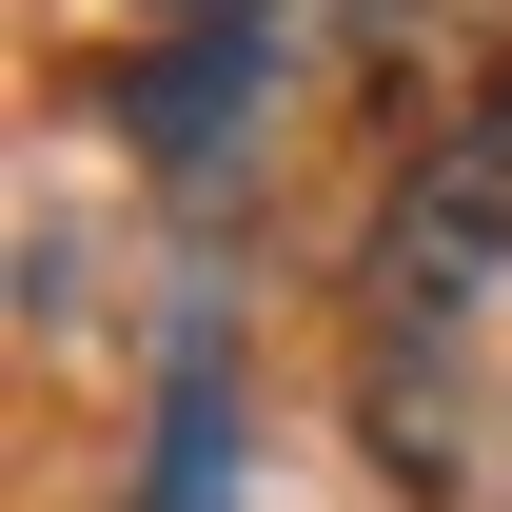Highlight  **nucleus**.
<instances>
[{
	"label": "nucleus",
	"mask_w": 512,
	"mask_h": 512,
	"mask_svg": "<svg viewBox=\"0 0 512 512\" xmlns=\"http://www.w3.org/2000/svg\"><path fill=\"white\" fill-rule=\"evenodd\" d=\"M138 20H217V0H138Z\"/></svg>",
	"instance_id": "4"
},
{
	"label": "nucleus",
	"mask_w": 512,
	"mask_h": 512,
	"mask_svg": "<svg viewBox=\"0 0 512 512\" xmlns=\"http://www.w3.org/2000/svg\"><path fill=\"white\" fill-rule=\"evenodd\" d=\"M256 79H276V20H256V0H217V20H178V40L119 79V138L158 158V178H217V158H237V119H256Z\"/></svg>",
	"instance_id": "2"
},
{
	"label": "nucleus",
	"mask_w": 512,
	"mask_h": 512,
	"mask_svg": "<svg viewBox=\"0 0 512 512\" xmlns=\"http://www.w3.org/2000/svg\"><path fill=\"white\" fill-rule=\"evenodd\" d=\"M512 276V119H453L375 217V335H453Z\"/></svg>",
	"instance_id": "1"
},
{
	"label": "nucleus",
	"mask_w": 512,
	"mask_h": 512,
	"mask_svg": "<svg viewBox=\"0 0 512 512\" xmlns=\"http://www.w3.org/2000/svg\"><path fill=\"white\" fill-rule=\"evenodd\" d=\"M158 512H237V375H217V335H178V394H158Z\"/></svg>",
	"instance_id": "3"
}]
</instances>
